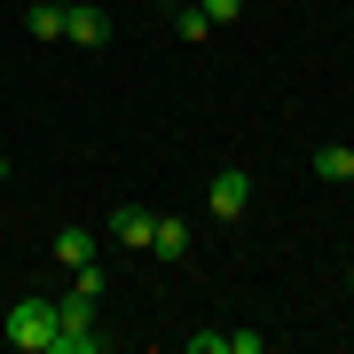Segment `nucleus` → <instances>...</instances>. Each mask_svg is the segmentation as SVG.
<instances>
[{
  "instance_id": "7",
  "label": "nucleus",
  "mask_w": 354,
  "mask_h": 354,
  "mask_svg": "<svg viewBox=\"0 0 354 354\" xmlns=\"http://www.w3.org/2000/svg\"><path fill=\"white\" fill-rule=\"evenodd\" d=\"M24 32L32 39H64V0H32V8H24Z\"/></svg>"
},
{
  "instance_id": "14",
  "label": "nucleus",
  "mask_w": 354,
  "mask_h": 354,
  "mask_svg": "<svg viewBox=\"0 0 354 354\" xmlns=\"http://www.w3.org/2000/svg\"><path fill=\"white\" fill-rule=\"evenodd\" d=\"M346 291H354V268H346Z\"/></svg>"
},
{
  "instance_id": "13",
  "label": "nucleus",
  "mask_w": 354,
  "mask_h": 354,
  "mask_svg": "<svg viewBox=\"0 0 354 354\" xmlns=\"http://www.w3.org/2000/svg\"><path fill=\"white\" fill-rule=\"evenodd\" d=\"M0 181H8V150H0Z\"/></svg>"
},
{
  "instance_id": "10",
  "label": "nucleus",
  "mask_w": 354,
  "mask_h": 354,
  "mask_svg": "<svg viewBox=\"0 0 354 354\" xmlns=\"http://www.w3.org/2000/svg\"><path fill=\"white\" fill-rule=\"evenodd\" d=\"M174 32H181V39H189V48H197V39H205V32H213V16H205V8H197V0H189V8H181V16H174Z\"/></svg>"
},
{
  "instance_id": "8",
  "label": "nucleus",
  "mask_w": 354,
  "mask_h": 354,
  "mask_svg": "<svg viewBox=\"0 0 354 354\" xmlns=\"http://www.w3.org/2000/svg\"><path fill=\"white\" fill-rule=\"evenodd\" d=\"M150 252L158 260H181V252H189V228H181V221H150Z\"/></svg>"
},
{
  "instance_id": "1",
  "label": "nucleus",
  "mask_w": 354,
  "mask_h": 354,
  "mask_svg": "<svg viewBox=\"0 0 354 354\" xmlns=\"http://www.w3.org/2000/svg\"><path fill=\"white\" fill-rule=\"evenodd\" d=\"M0 339L24 346V354H48L55 346V299H48V291H24L8 315H0Z\"/></svg>"
},
{
  "instance_id": "6",
  "label": "nucleus",
  "mask_w": 354,
  "mask_h": 354,
  "mask_svg": "<svg viewBox=\"0 0 354 354\" xmlns=\"http://www.w3.org/2000/svg\"><path fill=\"white\" fill-rule=\"evenodd\" d=\"M95 260V228H55V268H87Z\"/></svg>"
},
{
  "instance_id": "3",
  "label": "nucleus",
  "mask_w": 354,
  "mask_h": 354,
  "mask_svg": "<svg viewBox=\"0 0 354 354\" xmlns=\"http://www.w3.org/2000/svg\"><path fill=\"white\" fill-rule=\"evenodd\" d=\"M244 205H252V174H244V165H221L213 189H205V213H213V221H236Z\"/></svg>"
},
{
  "instance_id": "2",
  "label": "nucleus",
  "mask_w": 354,
  "mask_h": 354,
  "mask_svg": "<svg viewBox=\"0 0 354 354\" xmlns=\"http://www.w3.org/2000/svg\"><path fill=\"white\" fill-rule=\"evenodd\" d=\"M95 307H102L95 291H79V283H71L64 299H55V346H48V354H95V346H102Z\"/></svg>"
},
{
  "instance_id": "4",
  "label": "nucleus",
  "mask_w": 354,
  "mask_h": 354,
  "mask_svg": "<svg viewBox=\"0 0 354 354\" xmlns=\"http://www.w3.org/2000/svg\"><path fill=\"white\" fill-rule=\"evenodd\" d=\"M64 39L71 48H102V39H111V16H102L95 0H64Z\"/></svg>"
},
{
  "instance_id": "9",
  "label": "nucleus",
  "mask_w": 354,
  "mask_h": 354,
  "mask_svg": "<svg viewBox=\"0 0 354 354\" xmlns=\"http://www.w3.org/2000/svg\"><path fill=\"white\" fill-rule=\"evenodd\" d=\"M315 174L323 181H354V150H346V142H323V150H315Z\"/></svg>"
},
{
  "instance_id": "11",
  "label": "nucleus",
  "mask_w": 354,
  "mask_h": 354,
  "mask_svg": "<svg viewBox=\"0 0 354 354\" xmlns=\"http://www.w3.org/2000/svg\"><path fill=\"white\" fill-rule=\"evenodd\" d=\"M189 354H228V330H189Z\"/></svg>"
},
{
  "instance_id": "15",
  "label": "nucleus",
  "mask_w": 354,
  "mask_h": 354,
  "mask_svg": "<svg viewBox=\"0 0 354 354\" xmlns=\"http://www.w3.org/2000/svg\"><path fill=\"white\" fill-rule=\"evenodd\" d=\"M346 24H354V8H346Z\"/></svg>"
},
{
  "instance_id": "5",
  "label": "nucleus",
  "mask_w": 354,
  "mask_h": 354,
  "mask_svg": "<svg viewBox=\"0 0 354 354\" xmlns=\"http://www.w3.org/2000/svg\"><path fill=\"white\" fill-rule=\"evenodd\" d=\"M102 228H111L127 252H150V213H142V205H111V221H102Z\"/></svg>"
},
{
  "instance_id": "12",
  "label": "nucleus",
  "mask_w": 354,
  "mask_h": 354,
  "mask_svg": "<svg viewBox=\"0 0 354 354\" xmlns=\"http://www.w3.org/2000/svg\"><path fill=\"white\" fill-rule=\"evenodd\" d=\"M205 16H213V24H228V16H244V0H197Z\"/></svg>"
}]
</instances>
